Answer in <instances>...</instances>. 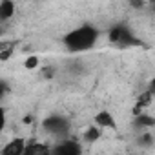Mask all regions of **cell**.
I'll return each mask as SVG.
<instances>
[{
	"mask_svg": "<svg viewBox=\"0 0 155 155\" xmlns=\"http://www.w3.org/2000/svg\"><path fill=\"white\" fill-rule=\"evenodd\" d=\"M97 38H99L97 28H93L90 24H84V26H79V28H75V29L66 33L64 46L71 53H82V51L91 49L97 44Z\"/></svg>",
	"mask_w": 155,
	"mask_h": 155,
	"instance_id": "cell-1",
	"label": "cell"
},
{
	"mask_svg": "<svg viewBox=\"0 0 155 155\" xmlns=\"http://www.w3.org/2000/svg\"><path fill=\"white\" fill-rule=\"evenodd\" d=\"M44 130L49 131L51 135L58 137V139H64L68 130H69V120L62 115H51V117H46L44 122H42Z\"/></svg>",
	"mask_w": 155,
	"mask_h": 155,
	"instance_id": "cell-2",
	"label": "cell"
},
{
	"mask_svg": "<svg viewBox=\"0 0 155 155\" xmlns=\"http://www.w3.org/2000/svg\"><path fill=\"white\" fill-rule=\"evenodd\" d=\"M51 155H82V144L75 139H58L51 148Z\"/></svg>",
	"mask_w": 155,
	"mask_h": 155,
	"instance_id": "cell-3",
	"label": "cell"
},
{
	"mask_svg": "<svg viewBox=\"0 0 155 155\" xmlns=\"http://www.w3.org/2000/svg\"><path fill=\"white\" fill-rule=\"evenodd\" d=\"M26 144L28 142L22 137H13L0 148V155H22L26 150Z\"/></svg>",
	"mask_w": 155,
	"mask_h": 155,
	"instance_id": "cell-4",
	"label": "cell"
},
{
	"mask_svg": "<svg viewBox=\"0 0 155 155\" xmlns=\"http://www.w3.org/2000/svg\"><path fill=\"white\" fill-rule=\"evenodd\" d=\"M95 126L101 128V130H108V128L115 130V128H117V122H115V117L111 115V111L101 110V111L95 115Z\"/></svg>",
	"mask_w": 155,
	"mask_h": 155,
	"instance_id": "cell-5",
	"label": "cell"
},
{
	"mask_svg": "<svg viewBox=\"0 0 155 155\" xmlns=\"http://www.w3.org/2000/svg\"><path fill=\"white\" fill-rule=\"evenodd\" d=\"M110 40H113V44H131L133 42V37H131V33H130V29L128 28H113L111 31H110Z\"/></svg>",
	"mask_w": 155,
	"mask_h": 155,
	"instance_id": "cell-6",
	"label": "cell"
},
{
	"mask_svg": "<svg viewBox=\"0 0 155 155\" xmlns=\"http://www.w3.org/2000/svg\"><path fill=\"white\" fill-rule=\"evenodd\" d=\"M22 155H51V150L46 144L31 142V144H26V150H24Z\"/></svg>",
	"mask_w": 155,
	"mask_h": 155,
	"instance_id": "cell-7",
	"label": "cell"
},
{
	"mask_svg": "<svg viewBox=\"0 0 155 155\" xmlns=\"http://www.w3.org/2000/svg\"><path fill=\"white\" fill-rule=\"evenodd\" d=\"M15 4L13 2H0V20H8V18H11L13 15H15Z\"/></svg>",
	"mask_w": 155,
	"mask_h": 155,
	"instance_id": "cell-8",
	"label": "cell"
},
{
	"mask_svg": "<svg viewBox=\"0 0 155 155\" xmlns=\"http://www.w3.org/2000/svg\"><path fill=\"white\" fill-rule=\"evenodd\" d=\"M101 135H102V130L97 128V126H91L84 131V140L86 142H95L97 139H101Z\"/></svg>",
	"mask_w": 155,
	"mask_h": 155,
	"instance_id": "cell-9",
	"label": "cell"
},
{
	"mask_svg": "<svg viewBox=\"0 0 155 155\" xmlns=\"http://www.w3.org/2000/svg\"><path fill=\"white\" fill-rule=\"evenodd\" d=\"M24 68H26V69H35V68H38V58H37V57H28V58L24 60Z\"/></svg>",
	"mask_w": 155,
	"mask_h": 155,
	"instance_id": "cell-10",
	"label": "cell"
},
{
	"mask_svg": "<svg viewBox=\"0 0 155 155\" xmlns=\"http://www.w3.org/2000/svg\"><path fill=\"white\" fill-rule=\"evenodd\" d=\"M6 124H8V113H6V108L0 104V131H4Z\"/></svg>",
	"mask_w": 155,
	"mask_h": 155,
	"instance_id": "cell-11",
	"label": "cell"
},
{
	"mask_svg": "<svg viewBox=\"0 0 155 155\" xmlns=\"http://www.w3.org/2000/svg\"><path fill=\"white\" fill-rule=\"evenodd\" d=\"M13 57V46H4V49L0 51V60H8Z\"/></svg>",
	"mask_w": 155,
	"mask_h": 155,
	"instance_id": "cell-12",
	"label": "cell"
},
{
	"mask_svg": "<svg viewBox=\"0 0 155 155\" xmlns=\"http://www.w3.org/2000/svg\"><path fill=\"white\" fill-rule=\"evenodd\" d=\"M6 95V88H4V84H0V99H2Z\"/></svg>",
	"mask_w": 155,
	"mask_h": 155,
	"instance_id": "cell-13",
	"label": "cell"
}]
</instances>
